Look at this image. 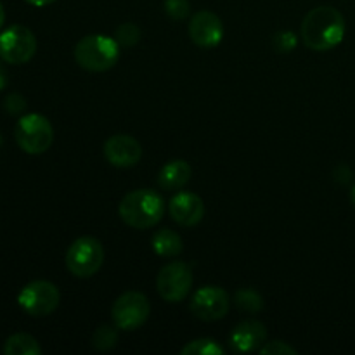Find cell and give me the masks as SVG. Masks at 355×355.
Returning a JSON list of instances; mask_svg holds the SVG:
<instances>
[{
	"mask_svg": "<svg viewBox=\"0 0 355 355\" xmlns=\"http://www.w3.org/2000/svg\"><path fill=\"white\" fill-rule=\"evenodd\" d=\"M3 23H6V10H3L2 2H0V30H2Z\"/></svg>",
	"mask_w": 355,
	"mask_h": 355,
	"instance_id": "28",
	"label": "cell"
},
{
	"mask_svg": "<svg viewBox=\"0 0 355 355\" xmlns=\"http://www.w3.org/2000/svg\"><path fill=\"white\" fill-rule=\"evenodd\" d=\"M189 37L201 49L217 47L224 38L222 19L211 10H198L189 21Z\"/></svg>",
	"mask_w": 355,
	"mask_h": 355,
	"instance_id": "11",
	"label": "cell"
},
{
	"mask_svg": "<svg viewBox=\"0 0 355 355\" xmlns=\"http://www.w3.org/2000/svg\"><path fill=\"white\" fill-rule=\"evenodd\" d=\"M231 309V297L220 286H203L193 295L191 300V312L194 318L205 322L220 321L227 315Z\"/></svg>",
	"mask_w": 355,
	"mask_h": 355,
	"instance_id": "10",
	"label": "cell"
},
{
	"mask_svg": "<svg viewBox=\"0 0 355 355\" xmlns=\"http://www.w3.org/2000/svg\"><path fill=\"white\" fill-rule=\"evenodd\" d=\"M182 355H222L224 347L215 342L214 338H198L187 343L180 350Z\"/></svg>",
	"mask_w": 355,
	"mask_h": 355,
	"instance_id": "20",
	"label": "cell"
},
{
	"mask_svg": "<svg viewBox=\"0 0 355 355\" xmlns=\"http://www.w3.org/2000/svg\"><path fill=\"white\" fill-rule=\"evenodd\" d=\"M234 304L241 312L259 314L263 309V298L259 291L252 290V288H241V290L236 291Z\"/></svg>",
	"mask_w": 355,
	"mask_h": 355,
	"instance_id": "18",
	"label": "cell"
},
{
	"mask_svg": "<svg viewBox=\"0 0 355 355\" xmlns=\"http://www.w3.org/2000/svg\"><path fill=\"white\" fill-rule=\"evenodd\" d=\"M151 246L156 255L165 257V259H175L184 250L182 238L179 236V232L172 231L168 227L159 229V231H156L153 234Z\"/></svg>",
	"mask_w": 355,
	"mask_h": 355,
	"instance_id": "16",
	"label": "cell"
},
{
	"mask_svg": "<svg viewBox=\"0 0 355 355\" xmlns=\"http://www.w3.org/2000/svg\"><path fill=\"white\" fill-rule=\"evenodd\" d=\"M24 2H28L30 6H35V7H45V6H51V3H54L55 0H24Z\"/></svg>",
	"mask_w": 355,
	"mask_h": 355,
	"instance_id": "26",
	"label": "cell"
},
{
	"mask_svg": "<svg viewBox=\"0 0 355 355\" xmlns=\"http://www.w3.org/2000/svg\"><path fill=\"white\" fill-rule=\"evenodd\" d=\"M104 158L116 168H130L142 158L141 142L127 134H114L104 142Z\"/></svg>",
	"mask_w": 355,
	"mask_h": 355,
	"instance_id": "12",
	"label": "cell"
},
{
	"mask_svg": "<svg viewBox=\"0 0 355 355\" xmlns=\"http://www.w3.org/2000/svg\"><path fill=\"white\" fill-rule=\"evenodd\" d=\"M3 106H6L7 113L17 116V114H21L24 110H26V99H24L21 94L12 92L6 97V101H3Z\"/></svg>",
	"mask_w": 355,
	"mask_h": 355,
	"instance_id": "25",
	"label": "cell"
},
{
	"mask_svg": "<svg viewBox=\"0 0 355 355\" xmlns=\"http://www.w3.org/2000/svg\"><path fill=\"white\" fill-rule=\"evenodd\" d=\"M3 354L6 355H40L42 347L37 340L26 333H16L9 336L3 343Z\"/></svg>",
	"mask_w": 355,
	"mask_h": 355,
	"instance_id": "17",
	"label": "cell"
},
{
	"mask_svg": "<svg viewBox=\"0 0 355 355\" xmlns=\"http://www.w3.org/2000/svg\"><path fill=\"white\" fill-rule=\"evenodd\" d=\"M7 87V71L2 64H0V92Z\"/></svg>",
	"mask_w": 355,
	"mask_h": 355,
	"instance_id": "27",
	"label": "cell"
},
{
	"mask_svg": "<svg viewBox=\"0 0 355 355\" xmlns=\"http://www.w3.org/2000/svg\"><path fill=\"white\" fill-rule=\"evenodd\" d=\"M120 49L118 42L107 35H87L75 45V61L87 71L103 73L116 64Z\"/></svg>",
	"mask_w": 355,
	"mask_h": 355,
	"instance_id": "3",
	"label": "cell"
},
{
	"mask_svg": "<svg viewBox=\"0 0 355 355\" xmlns=\"http://www.w3.org/2000/svg\"><path fill=\"white\" fill-rule=\"evenodd\" d=\"M259 354L262 355H297L298 350L293 349L288 343L281 342V340H274V342H267L260 347Z\"/></svg>",
	"mask_w": 355,
	"mask_h": 355,
	"instance_id": "24",
	"label": "cell"
},
{
	"mask_svg": "<svg viewBox=\"0 0 355 355\" xmlns=\"http://www.w3.org/2000/svg\"><path fill=\"white\" fill-rule=\"evenodd\" d=\"M191 177H193V168L186 159H172L159 170L158 186L165 191L182 189Z\"/></svg>",
	"mask_w": 355,
	"mask_h": 355,
	"instance_id": "15",
	"label": "cell"
},
{
	"mask_svg": "<svg viewBox=\"0 0 355 355\" xmlns=\"http://www.w3.org/2000/svg\"><path fill=\"white\" fill-rule=\"evenodd\" d=\"M168 214L175 224L182 227H194L203 220L205 203L198 194L182 191L170 200Z\"/></svg>",
	"mask_w": 355,
	"mask_h": 355,
	"instance_id": "13",
	"label": "cell"
},
{
	"mask_svg": "<svg viewBox=\"0 0 355 355\" xmlns=\"http://www.w3.org/2000/svg\"><path fill=\"white\" fill-rule=\"evenodd\" d=\"M17 146L28 155H42L49 151L54 142V127L51 121L38 113L24 114L14 127Z\"/></svg>",
	"mask_w": 355,
	"mask_h": 355,
	"instance_id": "5",
	"label": "cell"
},
{
	"mask_svg": "<svg viewBox=\"0 0 355 355\" xmlns=\"http://www.w3.org/2000/svg\"><path fill=\"white\" fill-rule=\"evenodd\" d=\"M267 340V329L262 322L259 321H243L232 329L231 338V349L238 354H248L260 350V347L266 343Z\"/></svg>",
	"mask_w": 355,
	"mask_h": 355,
	"instance_id": "14",
	"label": "cell"
},
{
	"mask_svg": "<svg viewBox=\"0 0 355 355\" xmlns=\"http://www.w3.org/2000/svg\"><path fill=\"white\" fill-rule=\"evenodd\" d=\"M59 302H61V293L58 286L45 279L31 281L17 295V305L31 318L51 315L59 307Z\"/></svg>",
	"mask_w": 355,
	"mask_h": 355,
	"instance_id": "8",
	"label": "cell"
},
{
	"mask_svg": "<svg viewBox=\"0 0 355 355\" xmlns=\"http://www.w3.org/2000/svg\"><path fill=\"white\" fill-rule=\"evenodd\" d=\"M37 52V37L30 28L12 24L0 33V59L7 64H26Z\"/></svg>",
	"mask_w": 355,
	"mask_h": 355,
	"instance_id": "9",
	"label": "cell"
},
{
	"mask_svg": "<svg viewBox=\"0 0 355 355\" xmlns=\"http://www.w3.org/2000/svg\"><path fill=\"white\" fill-rule=\"evenodd\" d=\"M272 45L277 52H281V54H288V52L297 49L298 37L293 31H279V33L274 35Z\"/></svg>",
	"mask_w": 355,
	"mask_h": 355,
	"instance_id": "22",
	"label": "cell"
},
{
	"mask_svg": "<svg viewBox=\"0 0 355 355\" xmlns=\"http://www.w3.org/2000/svg\"><path fill=\"white\" fill-rule=\"evenodd\" d=\"M118 343V328L114 324H101L92 335V347L99 352H110Z\"/></svg>",
	"mask_w": 355,
	"mask_h": 355,
	"instance_id": "19",
	"label": "cell"
},
{
	"mask_svg": "<svg viewBox=\"0 0 355 355\" xmlns=\"http://www.w3.org/2000/svg\"><path fill=\"white\" fill-rule=\"evenodd\" d=\"M142 37V31L137 24L134 23H123L116 28L114 31V40L118 42V45L123 49H130L134 45L139 44Z\"/></svg>",
	"mask_w": 355,
	"mask_h": 355,
	"instance_id": "21",
	"label": "cell"
},
{
	"mask_svg": "<svg viewBox=\"0 0 355 355\" xmlns=\"http://www.w3.org/2000/svg\"><path fill=\"white\" fill-rule=\"evenodd\" d=\"M158 295L168 304H179L189 297L193 290V269L186 262L173 260L159 269L156 277Z\"/></svg>",
	"mask_w": 355,
	"mask_h": 355,
	"instance_id": "7",
	"label": "cell"
},
{
	"mask_svg": "<svg viewBox=\"0 0 355 355\" xmlns=\"http://www.w3.org/2000/svg\"><path fill=\"white\" fill-rule=\"evenodd\" d=\"M118 215L128 227L139 231L151 229L159 224L165 215V200L153 189L130 191L120 201Z\"/></svg>",
	"mask_w": 355,
	"mask_h": 355,
	"instance_id": "2",
	"label": "cell"
},
{
	"mask_svg": "<svg viewBox=\"0 0 355 355\" xmlns=\"http://www.w3.org/2000/svg\"><path fill=\"white\" fill-rule=\"evenodd\" d=\"M151 304L141 291H125L111 307L113 324L121 331H135L148 322Z\"/></svg>",
	"mask_w": 355,
	"mask_h": 355,
	"instance_id": "6",
	"label": "cell"
},
{
	"mask_svg": "<svg viewBox=\"0 0 355 355\" xmlns=\"http://www.w3.org/2000/svg\"><path fill=\"white\" fill-rule=\"evenodd\" d=\"M345 17L331 6H319L309 10L302 21L300 33L311 51L326 52L342 44L345 37Z\"/></svg>",
	"mask_w": 355,
	"mask_h": 355,
	"instance_id": "1",
	"label": "cell"
},
{
	"mask_svg": "<svg viewBox=\"0 0 355 355\" xmlns=\"http://www.w3.org/2000/svg\"><path fill=\"white\" fill-rule=\"evenodd\" d=\"M104 263L103 243L92 236H82L69 245L66 252V267L80 279L96 276Z\"/></svg>",
	"mask_w": 355,
	"mask_h": 355,
	"instance_id": "4",
	"label": "cell"
},
{
	"mask_svg": "<svg viewBox=\"0 0 355 355\" xmlns=\"http://www.w3.org/2000/svg\"><path fill=\"white\" fill-rule=\"evenodd\" d=\"M350 200H352L354 207H355V186L352 187V191H350Z\"/></svg>",
	"mask_w": 355,
	"mask_h": 355,
	"instance_id": "29",
	"label": "cell"
},
{
	"mask_svg": "<svg viewBox=\"0 0 355 355\" xmlns=\"http://www.w3.org/2000/svg\"><path fill=\"white\" fill-rule=\"evenodd\" d=\"M163 7L173 21H182L191 14V6L187 0H165Z\"/></svg>",
	"mask_w": 355,
	"mask_h": 355,
	"instance_id": "23",
	"label": "cell"
}]
</instances>
